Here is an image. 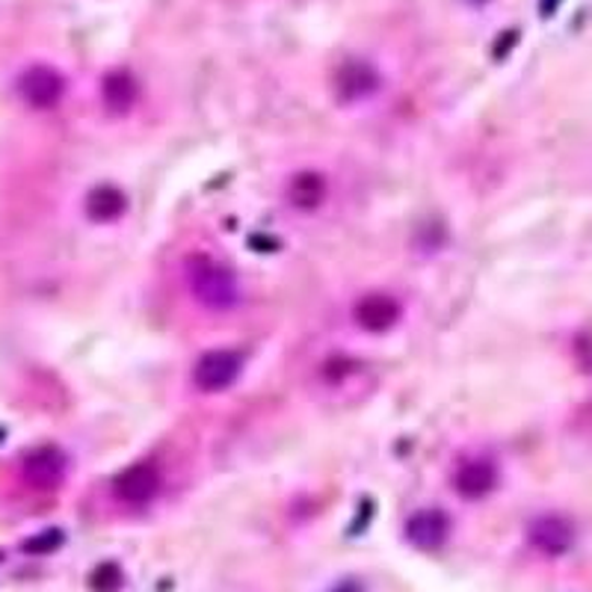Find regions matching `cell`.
<instances>
[{"mask_svg":"<svg viewBox=\"0 0 592 592\" xmlns=\"http://www.w3.org/2000/svg\"><path fill=\"white\" fill-rule=\"evenodd\" d=\"M187 287L202 306L214 311H226L240 303L235 273L207 255H193L187 261Z\"/></svg>","mask_w":592,"mask_h":592,"instance_id":"6da1fadb","label":"cell"},{"mask_svg":"<svg viewBox=\"0 0 592 592\" xmlns=\"http://www.w3.org/2000/svg\"><path fill=\"white\" fill-rule=\"evenodd\" d=\"M498 483V468L489 459H465L454 474V489L465 501L486 498Z\"/></svg>","mask_w":592,"mask_h":592,"instance_id":"52a82bcc","label":"cell"},{"mask_svg":"<svg viewBox=\"0 0 592 592\" xmlns=\"http://www.w3.org/2000/svg\"><path fill=\"white\" fill-rule=\"evenodd\" d=\"M113 492L122 503L130 506H143V503L155 501V494L160 492V471L151 463H137L118 474Z\"/></svg>","mask_w":592,"mask_h":592,"instance_id":"3957f363","label":"cell"},{"mask_svg":"<svg viewBox=\"0 0 592 592\" xmlns=\"http://www.w3.org/2000/svg\"><path fill=\"white\" fill-rule=\"evenodd\" d=\"M237 374H240V355L231 350H210L193 367V383L198 391L214 395V391H226L237 379Z\"/></svg>","mask_w":592,"mask_h":592,"instance_id":"7a4b0ae2","label":"cell"},{"mask_svg":"<svg viewBox=\"0 0 592 592\" xmlns=\"http://www.w3.org/2000/svg\"><path fill=\"white\" fill-rule=\"evenodd\" d=\"M66 474V459L54 447H42V451H33L24 463V477L36 489H54V486L62 480Z\"/></svg>","mask_w":592,"mask_h":592,"instance_id":"30bf717a","label":"cell"},{"mask_svg":"<svg viewBox=\"0 0 592 592\" xmlns=\"http://www.w3.org/2000/svg\"><path fill=\"white\" fill-rule=\"evenodd\" d=\"M89 217L99 219V223H110L125 214V196L116 187H99L87 202Z\"/></svg>","mask_w":592,"mask_h":592,"instance_id":"4fadbf2b","label":"cell"},{"mask_svg":"<svg viewBox=\"0 0 592 592\" xmlns=\"http://www.w3.org/2000/svg\"><path fill=\"white\" fill-rule=\"evenodd\" d=\"M531 543L536 551L548 554V557H560L572 548L574 531L572 524L562 515H543L531 524Z\"/></svg>","mask_w":592,"mask_h":592,"instance_id":"5b68a950","label":"cell"},{"mask_svg":"<svg viewBox=\"0 0 592 592\" xmlns=\"http://www.w3.org/2000/svg\"><path fill=\"white\" fill-rule=\"evenodd\" d=\"M355 323L367 329V332H385L400 320V306L395 296L388 294H367L362 296L353 308Z\"/></svg>","mask_w":592,"mask_h":592,"instance_id":"8992f818","label":"cell"},{"mask_svg":"<svg viewBox=\"0 0 592 592\" xmlns=\"http://www.w3.org/2000/svg\"><path fill=\"white\" fill-rule=\"evenodd\" d=\"M62 89H66L62 78H59L54 69H48V66H33V69L24 71L19 80L21 99L36 110L54 107V104L62 99Z\"/></svg>","mask_w":592,"mask_h":592,"instance_id":"277c9868","label":"cell"},{"mask_svg":"<svg viewBox=\"0 0 592 592\" xmlns=\"http://www.w3.org/2000/svg\"><path fill=\"white\" fill-rule=\"evenodd\" d=\"M376 87H379V75L371 62H362V59H350L335 75V92L341 101L367 99Z\"/></svg>","mask_w":592,"mask_h":592,"instance_id":"9c48e42d","label":"cell"},{"mask_svg":"<svg viewBox=\"0 0 592 592\" xmlns=\"http://www.w3.org/2000/svg\"><path fill=\"white\" fill-rule=\"evenodd\" d=\"M101 92H104V104H107L113 113H125V110L134 107V101H137V83H134V78L125 75V71L107 75Z\"/></svg>","mask_w":592,"mask_h":592,"instance_id":"8fae6325","label":"cell"},{"mask_svg":"<svg viewBox=\"0 0 592 592\" xmlns=\"http://www.w3.org/2000/svg\"><path fill=\"white\" fill-rule=\"evenodd\" d=\"M447 533H451V522H447V515L439 513V510H421V513H414L409 522H406V539L414 545V548H421V551H433L439 545L447 539Z\"/></svg>","mask_w":592,"mask_h":592,"instance_id":"ba28073f","label":"cell"},{"mask_svg":"<svg viewBox=\"0 0 592 592\" xmlns=\"http://www.w3.org/2000/svg\"><path fill=\"white\" fill-rule=\"evenodd\" d=\"M287 198L303 210H311L326 198V181L317 172H299V175L287 184Z\"/></svg>","mask_w":592,"mask_h":592,"instance_id":"7c38bea8","label":"cell"}]
</instances>
